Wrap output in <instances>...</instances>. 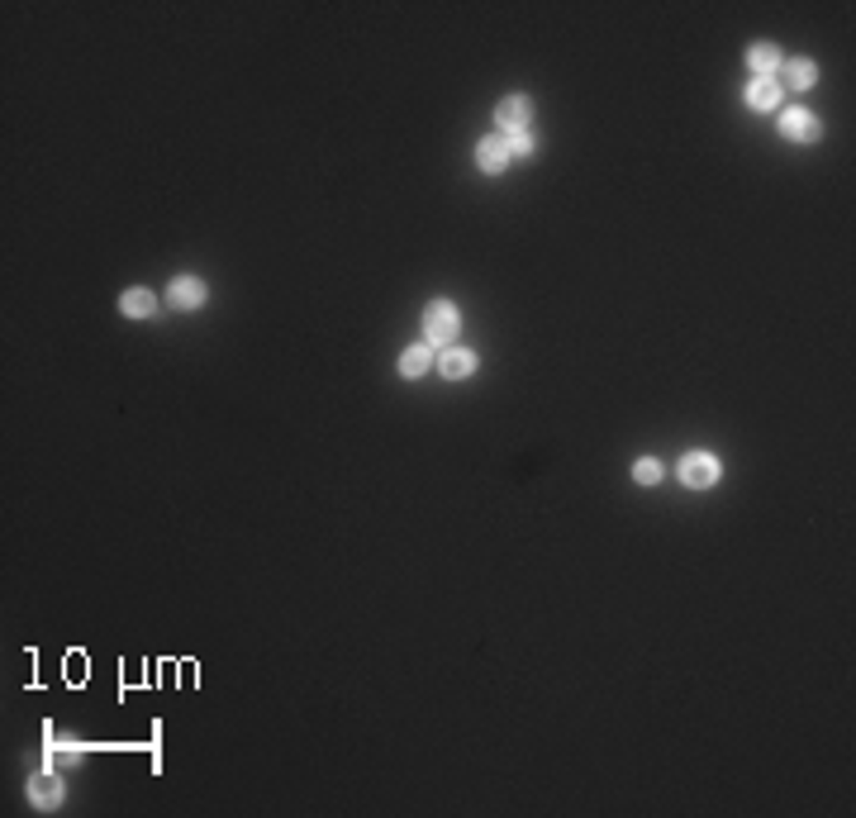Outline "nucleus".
I'll list each match as a JSON object with an SVG mask.
<instances>
[{"instance_id": "nucleus-1", "label": "nucleus", "mask_w": 856, "mask_h": 818, "mask_svg": "<svg viewBox=\"0 0 856 818\" xmlns=\"http://www.w3.org/2000/svg\"><path fill=\"white\" fill-rule=\"evenodd\" d=\"M457 333H461V314L452 300H433L423 309V343L442 352V347H457Z\"/></svg>"}, {"instance_id": "nucleus-2", "label": "nucleus", "mask_w": 856, "mask_h": 818, "mask_svg": "<svg viewBox=\"0 0 856 818\" xmlns=\"http://www.w3.org/2000/svg\"><path fill=\"white\" fill-rule=\"evenodd\" d=\"M680 480H685V486H690V490H709L714 486V480H718V457L714 452H685L680 457Z\"/></svg>"}, {"instance_id": "nucleus-3", "label": "nucleus", "mask_w": 856, "mask_h": 818, "mask_svg": "<svg viewBox=\"0 0 856 818\" xmlns=\"http://www.w3.org/2000/svg\"><path fill=\"white\" fill-rule=\"evenodd\" d=\"M818 134H823L818 115H809V109H780V138L785 143H818Z\"/></svg>"}, {"instance_id": "nucleus-4", "label": "nucleus", "mask_w": 856, "mask_h": 818, "mask_svg": "<svg viewBox=\"0 0 856 818\" xmlns=\"http://www.w3.org/2000/svg\"><path fill=\"white\" fill-rule=\"evenodd\" d=\"M495 124H499V134H518V128H528L533 124V100L528 96H505L495 105Z\"/></svg>"}, {"instance_id": "nucleus-5", "label": "nucleus", "mask_w": 856, "mask_h": 818, "mask_svg": "<svg viewBox=\"0 0 856 818\" xmlns=\"http://www.w3.org/2000/svg\"><path fill=\"white\" fill-rule=\"evenodd\" d=\"M204 295H210V290H204L200 276H176V281L166 286V305H172V309H200Z\"/></svg>"}, {"instance_id": "nucleus-6", "label": "nucleus", "mask_w": 856, "mask_h": 818, "mask_svg": "<svg viewBox=\"0 0 856 818\" xmlns=\"http://www.w3.org/2000/svg\"><path fill=\"white\" fill-rule=\"evenodd\" d=\"M742 96H747V105H752V109H775V105H780V96H785V86H780V77H752Z\"/></svg>"}, {"instance_id": "nucleus-7", "label": "nucleus", "mask_w": 856, "mask_h": 818, "mask_svg": "<svg viewBox=\"0 0 856 818\" xmlns=\"http://www.w3.org/2000/svg\"><path fill=\"white\" fill-rule=\"evenodd\" d=\"M433 366H438L448 381H461V376H471V371H476V352H467V347H442Z\"/></svg>"}, {"instance_id": "nucleus-8", "label": "nucleus", "mask_w": 856, "mask_h": 818, "mask_svg": "<svg viewBox=\"0 0 856 818\" xmlns=\"http://www.w3.org/2000/svg\"><path fill=\"white\" fill-rule=\"evenodd\" d=\"M476 166H480V172H505V166H509L505 134H495V138H480V143H476Z\"/></svg>"}, {"instance_id": "nucleus-9", "label": "nucleus", "mask_w": 856, "mask_h": 818, "mask_svg": "<svg viewBox=\"0 0 856 818\" xmlns=\"http://www.w3.org/2000/svg\"><path fill=\"white\" fill-rule=\"evenodd\" d=\"M29 799H33V809H58L62 804V780L58 775H33L29 780Z\"/></svg>"}, {"instance_id": "nucleus-10", "label": "nucleus", "mask_w": 856, "mask_h": 818, "mask_svg": "<svg viewBox=\"0 0 856 818\" xmlns=\"http://www.w3.org/2000/svg\"><path fill=\"white\" fill-rule=\"evenodd\" d=\"M747 67H752V77H775V71L785 67V58H780V48H775V43H752Z\"/></svg>"}, {"instance_id": "nucleus-11", "label": "nucleus", "mask_w": 856, "mask_h": 818, "mask_svg": "<svg viewBox=\"0 0 856 818\" xmlns=\"http://www.w3.org/2000/svg\"><path fill=\"white\" fill-rule=\"evenodd\" d=\"M438 357H433V347L428 343H414V347H404L400 352V376H423L428 366H433Z\"/></svg>"}, {"instance_id": "nucleus-12", "label": "nucleus", "mask_w": 856, "mask_h": 818, "mask_svg": "<svg viewBox=\"0 0 856 818\" xmlns=\"http://www.w3.org/2000/svg\"><path fill=\"white\" fill-rule=\"evenodd\" d=\"M119 309L128 314V319H147V314L157 309V295L143 290V286H138V290H124V295H119Z\"/></svg>"}, {"instance_id": "nucleus-13", "label": "nucleus", "mask_w": 856, "mask_h": 818, "mask_svg": "<svg viewBox=\"0 0 856 818\" xmlns=\"http://www.w3.org/2000/svg\"><path fill=\"white\" fill-rule=\"evenodd\" d=\"M818 81V67L809 62V58H799V62H785V81L780 86H794V90H809Z\"/></svg>"}, {"instance_id": "nucleus-14", "label": "nucleus", "mask_w": 856, "mask_h": 818, "mask_svg": "<svg viewBox=\"0 0 856 818\" xmlns=\"http://www.w3.org/2000/svg\"><path fill=\"white\" fill-rule=\"evenodd\" d=\"M632 480H638V486H657V480H661V461L657 457L632 461Z\"/></svg>"}, {"instance_id": "nucleus-15", "label": "nucleus", "mask_w": 856, "mask_h": 818, "mask_svg": "<svg viewBox=\"0 0 856 818\" xmlns=\"http://www.w3.org/2000/svg\"><path fill=\"white\" fill-rule=\"evenodd\" d=\"M505 147H509V157H528L533 153V134H528V128H518V134H505Z\"/></svg>"}, {"instance_id": "nucleus-16", "label": "nucleus", "mask_w": 856, "mask_h": 818, "mask_svg": "<svg viewBox=\"0 0 856 818\" xmlns=\"http://www.w3.org/2000/svg\"><path fill=\"white\" fill-rule=\"evenodd\" d=\"M86 752L77 747V742H62V747H58V761H81Z\"/></svg>"}]
</instances>
